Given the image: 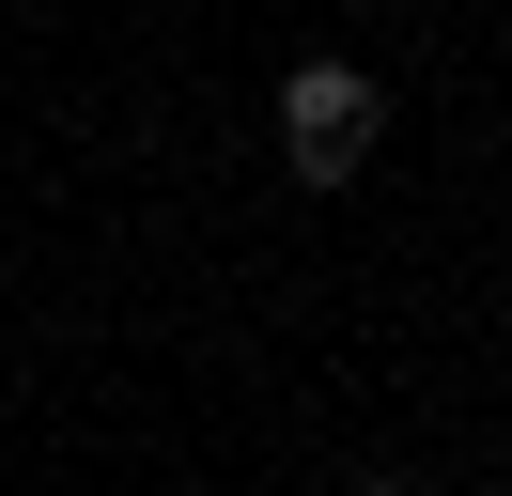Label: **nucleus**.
Wrapping results in <instances>:
<instances>
[{
    "label": "nucleus",
    "mask_w": 512,
    "mask_h": 496,
    "mask_svg": "<svg viewBox=\"0 0 512 496\" xmlns=\"http://www.w3.org/2000/svg\"><path fill=\"white\" fill-rule=\"evenodd\" d=\"M373 78H357V62H295L280 78V155H295V186H342L357 155H373Z\"/></svg>",
    "instance_id": "1"
},
{
    "label": "nucleus",
    "mask_w": 512,
    "mask_h": 496,
    "mask_svg": "<svg viewBox=\"0 0 512 496\" xmlns=\"http://www.w3.org/2000/svg\"><path fill=\"white\" fill-rule=\"evenodd\" d=\"M357 496H419V481H357Z\"/></svg>",
    "instance_id": "2"
}]
</instances>
